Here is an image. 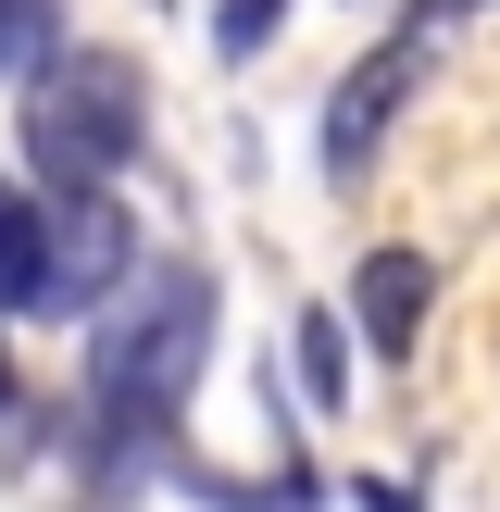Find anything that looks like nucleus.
Wrapping results in <instances>:
<instances>
[{"instance_id": "nucleus-1", "label": "nucleus", "mask_w": 500, "mask_h": 512, "mask_svg": "<svg viewBox=\"0 0 500 512\" xmlns=\"http://www.w3.org/2000/svg\"><path fill=\"white\" fill-rule=\"evenodd\" d=\"M200 363H213V275L188 263V250H163V263H138L113 300L88 313V438L100 463H163L175 413H188Z\"/></svg>"}, {"instance_id": "nucleus-2", "label": "nucleus", "mask_w": 500, "mask_h": 512, "mask_svg": "<svg viewBox=\"0 0 500 512\" xmlns=\"http://www.w3.org/2000/svg\"><path fill=\"white\" fill-rule=\"evenodd\" d=\"M13 88H25L13 138H25V175L38 188H113L138 163V138H150V88H138L125 50H50Z\"/></svg>"}, {"instance_id": "nucleus-3", "label": "nucleus", "mask_w": 500, "mask_h": 512, "mask_svg": "<svg viewBox=\"0 0 500 512\" xmlns=\"http://www.w3.org/2000/svg\"><path fill=\"white\" fill-rule=\"evenodd\" d=\"M138 275V225H125L113 188H38V313L88 325L100 300Z\"/></svg>"}, {"instance_id": "nucleus-4", "label": "nucleus", "mask_w": 500, "mask_h": 512, "mask_svg": "<svg viewBox=\"0 0 500 512\" xmlns=\"http://www.w3.org/2000/svg\"><path fill=\"white\" fill-rule=\"evenodd\" d=\"M425 50H438V38H425V25H400L388 50H363V63H350L338 88H325V175H338V188L375 163V138L400 125V100L425 88Z\"/></svg>"}, {"instance_id": "nucleus-5", "label": "nucleus", "mask_w": 500, "mask_h": 512, "mask_svg": "<svg viewBox=\"0 0 500 512\" xmlns=\"http://www.w3.org/2000/svg\"><path fill=\"white\" fill-rule=\"evenodd\" d=\"M350 313H363V350H413L425 313H438V263L425 250H363V275H350Z\"/></svg>"}, {"instance_id": "nucleus-6", "label": "nucleus", "mask_w": 500, "mask_h": 512, "mask_svg": "<svg viewBox=\"0 0 500 512\" xmlns=\"http://www.w3.org/2000/svg\"><path fill=\"white\" fill-rule=\"evenodd\" d=\"M0 313H38V188L0 175Z\"/></svg>"}, {"instance_id": "nucleus-7", "label": "nucleus", "mask_w": 500, "mask_h": 512, "mask_svg": "<svg viewBox=\"0 0 500 512\" xmlns=\"http://www.w3.org/2000/svg\"><path fill=\"white\" fill-rule=\"evenodd\" d=\"M300 388H313V413L350 400V338H338V313H300Z\"/></svg>"}, {"instance_id": "nucleus-8", "label": "nucleus", "mask_w": 500, "mask_h": 512, "mask_svg": "<svg viewBox=\"0 0 500 512\" xmlns=\"http://www.w3.org/2000/svg\"><path fill=\"white\" fill-rule=\"evenodd\" d=\"M50 13H63V0H0V75H38L50 50H63V25H50Z\"/></svg>"}, {"instance_id": "nucleus-9", "label": "nucleus", "mask_w": 500, "mask_h": 512, "mask_svg": "<svg viewBox=\"0 0 500 512\" xmlns=\"http://www.w3.org/2000/svg\"><path fill=\"white\" fill-rule=\"evenodd\" d=\"M275 25H288V0H225V13H213V50H225V63H250Z\"/></svg>"}, {"instance_id": "nucleus-10", "label": "nucleus", "mask_w": 500, "mask_h": 512, "mask_svg": "<svg viewBox=\"0 0 500 512\" xmlns=\"http://www.w3.org/2000/svg\"><path fill=\"white\" fill-rule=\"evenodd\" d=\"M350 512H425L413 488H388V475H350Z\"/></svg>"}, {"instance_id": "nucleus-11", "label": "nucleus", "mask_w": 500, "mask_h": 512, "mask_svg": "<svg viewBox=\"0 0 500 512\" xmlns=\"http://www.w3.org/2000/svg\"><path fill=\"white\" fill-rule=\"evenodd\" d=\"M463 13H488V0H413V25H425V38H450Z\"/></svg>"}, {"instance_id": "nucleus-12", "label": "nucleus", "mask_w": 500, "mask_h": 512, "mask_svg": "<svg viewBox=\"0 0 500 512\" xmlns=\"http://www.w3.org/2000/svg\"><path fill=\"white\" fill-rule=\"evenodd\" d=\"M13 400H25V375H13V338H0V425H13Z\"/></svg>"}]
</instances>
